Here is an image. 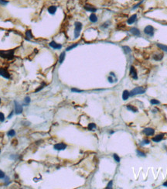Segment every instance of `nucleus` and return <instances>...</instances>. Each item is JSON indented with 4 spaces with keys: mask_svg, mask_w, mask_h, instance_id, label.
Returning <instances> with one entry per match:
<instances>
[{
    "mask_svg": "<svg viewBox=\"0 0 167 189\" xmlns=\"http://www.w3.org/2000/svg\"><path fill=\"white\" fill-rule=\"evenodd\" d=\"M122 49L124 50L125 54H129V53L131 52V48L128 46H122Z\"/></svg>",
    "mask_w": 167,
    "mask_h": 189,
    "instance_id": "5701e85b",
    "label": "nucleus"
},
{
    "mask_svg": "<svg viewBox=\"0 0 167 189\" xmlns=\"http://www.w3.org/2000/svg\"><path fill=\"white\" fill-rule=\"evenodd\" d=\"M126 107H127V109H128V110L132 111V112H138L137 108H135V106H133V105H128L126 106Z\"/></svg>",
    "mask_w": 167,
    "mask_h": 189,
    "instance_id": "6ab92c4d",
    "label": "nucleus"
},
{
    "mask_svg": "<svg viewBox=\"0 0 167 189\" xmlns=\"http://www.w3.org/2000/svg\"><path fill=\"white\" fill-rule=\"evenodd\" d=\"M0 103H1V98H0Z\"/></svg>",
    "mask_w": 167,
    "mask_h": 189,
    "instance_id": "c03bdc74",
    "label": "nucleus"
},
{
    "mask_svg": "<svg viewBox=\"0 0 167 189\" xmlns=\"http://www.w3.org/2000/svg\"><path fill=\"white\" fill-rule=\"evenodd\" d=\"M53 148L57 150H64L67 148V145L65 143H57L53 146Z\"/></svg>",
    "mask_w": 167,
    "mask_h": 189,
    "instance_id": "6e6552de",
    "label": "nucleus"
},
{
    "mask_svg": "<svg viewBox=\"0 0 167 189\" xmlns=\"http://www.w3.org/2000/svg\"><path fill=\"white\" fill-rule=\"evenodd\" d=\"M7 135L9 137H12L15 135V132L14 129H10V130L7 133Z\"/></svg>",
    "mask_w": 167,
    "mask_h": 189,
    "instance_id": "b1692460",
    "label": "nucleus"
},
{
    "mask_svg": "<svg viewBox=\"0 0 167 189\" xmlns=\"http://www.w3.org/2000/svg\"><path fill=\"white\" fill-rule=\"evenodd\" d=\"M4 181L5 183H6V185H9V177H7V176H6V177H4Z\"/></svg>",
    "mask_w": 167,
    "mask_h": 189,
    "instance_id": "c9c22d12",
    "label": "nucleus"
},
{
    "mask_svg": "<svg viewBox=\"0 0 167 189\" xmlns=\"http://www.w3.org/2000/svg\"><path fill=\"white\" fill-rule=\"evenodd\" d=\"M0 153H1V150H0Z\"/></svg>",
    "mask_w": 167,
    "mask_h": 189,
    "instance_id": "a18cd8bd",
    "label": "nucleus"
},
{
    "mask_svg": "<svg viewBox=\"0 0 167 189\" xmlns=\"http://www.w3.org/2000/svg\"><path fill=\"white\" fill-rule=\"evenodd\" d=\"M65 55H66L65 52H62L61 54V55H60V58H59V63L60 64H62L63 62H64V59H65Z\"/></svg>",
    "mask_w": 167,
    "mask_h": 189,
    "instance_id": "aec40b11",
    "label": "nucleus"
},
{
    "mask_svg": "<svg viewBox=\"0 0 167 189\" xmlns=\"http://www.w3.org/2000/svg\"><path fill=\"white\" fill-rule=\"evenodd\" d=\"M142 143H141V145H145V144H149V140H148V139H145V140H143L142 142Z\"/></svg>",
    "mask_w": 167,
    "mask_h": 189,
    "instance_id": "58836bf2",
    "label": "nucleus"
},
{
    "mask_svg": "<svg viewBox=\"0 0 167 189\" xmlns=\"http://www.w3.org/2000/svg\"><path fill=\"white\" fill-rule=\"evenodd\" d=\"M163 136H164L163 134H159V135H157V136L152 137V139L153 142H156V143H159V142H160L162 139H163Z\"/></svg>",
    "mask_w": 167,
    "mask_h": 189,
    "instance_id": "ddd939ff",
    "label": "nucleus"
},
{
    "mask_svg": "<svg viewBox=\"0 0 167 189\" xmlns=\"http://www.w3.org/2000/svg\"><path fill=\"white\" fill-rule=\"evenodd\" d=\"M14 104H15V114H16V115H20L23 111V105H20L19 102H16V101H14Z\"/></svg>",
    "mask_w": 167,
    "mask_h": 189,
    "instance_id": "39448f33",
    "label": "nucleus"
},
{
    "mask_svg": "<svg viewBox=\"0 0 167 189\" xmlns=\"http://www.w3.org/2000/svg\"><path fill=\"white\" fill-rule=\"evenodd\" d=\"M146 89L143 87H136L130 92V96H135L136 95H142L145 92Z\"/></svg>",
    "mask_w": 167,
    "mask_h": 189,
    "instance_id": "f03ea898",
    "label": "nucleus"
},
{
    "mask_svg": "<svg viewBox=\"0 0 167 189\" xmlns=\"http://www.w3.org/2000/svg\"><path fill=\"white\" fill-rule=\"evenodd\" d=\"M33 34H32V32H31L30 30H28L26 31V39L28 40H31V39H33Z\"/></svg>",
    "mask_w": 167,
    "mask_h": 189,
    "instance_id": "a211bd4d",
    "label": "nucleus"
},
{
    "mask_svg": "<svg viewBox=\"0 0 167 189\" xmlns=\"http://www.w3.org/2000/svg\"><path fill=\"white\" fill-rule=\"evenodd\" d=\"M30 98L29 97V96H27V97L25 98L24 102H23V105L28 106L29 105H30Z\"/></svg>",
    "mask_w": 167,
    "mask_h": 189,
    "instance_id": "412c9836",
    "label": "nucleus"
},
{
    "mask_svg": "<svg viewBox=\"0 0 167 189\" xmlns=\"http://www.w3.org/2000/svg\"><path fill=\"white\" fill-rule=\"evenodd\" d=\"M129 96H130V92L129 91H127V90H125L123 93H122V99L125 101L127 100L128 98H129Z\"/></svg>",
    "mask_w": 167,
    "mask_h": 189,
    "instance_id": "f3484780",
    "label": "nucleus"
},
{
    "mask_svg": "<svg viewBox=\"0 0 167 189\" xmlns=\"http://www.w3.org/2000/svg\"><path fill=\"white\" fill-rule=\"evenodd\" d=\"M142 133L145 134L146 136H153L154 133H155V130L152 128H145L142 131Z\"/></svg>",
    "mask_w": 167,
    "mask_h": 189,
    "instance_id": "9d476101",
    "label": "nucleus"
},
{
    "mask_svg": "<svg viewBox=\"0 0 167 189\" xmlns=\"http://www.w3.org/2000/svg\"><path fill=\"white\" fill-rule=\"evenodd\" d=\"M49 46L53 49H54V50H60V49L62 48V45L60 44V43H57L55 41H51L49 43Z\"/></svg>",
    "mask_w": 167,
    "mask_h": 189,
    "instance_id": "1a4fd4ad",
    "label": "nucleus"
},
{
    "mask_svg": "<svg viewBox=\"0 0 167 189\" xmlns=\"http://www.w3.org/2000/svg\"><path fill=\"white\" fill-rule=\"evenodd\" d=\"M77 45H78L77 43H74V44H73V45H70V46H68V47H67L66 51H69L70 50H72V49H74V48L76 47V46H77Z\"/></svg>",
    "mask_w": 167,
    "mask_h": 189,
    "instance_id": "bb28decb",
    "label": "nucleus"
},
{
    "mask_svg": "<svg viewBox=\"0 0 167 189\" xmlns=\"http://www.w3.org/2000/svg\"><path fill=\"white\" fill-rule=\"evenodd\" d=\"M154 32H155V30H154L153 27H152V26H150V25H148V26H147V27H145V29H144L145 34L149 36V37H153Z\"/></svg>",
    "mask_w": 167,
    "mask_h": 189,
    "instance_id": "20e7f679",
    "label": "nucleus"
},
{
    "mask_svg": "<svg viewBox=\"0 0 167 189\" xmlns=\"http://www.w3.org/2000/svg\"><path fill=\"white\" fill-rule=\"evenodd\" d=\"M88 129H90V130H92L94 129H96V124L95 123H90L88 124Z\"/></svg>",
    "mask_w": 167,
    "mask_h": 189,
    "instance_id": "a878e982",
    "label": "nucleus"
},
{
    "mask_svg": "<svg viewBox=\"0 0 167 189\" xmlns=\"http://www.w3.org/2000/svg\"><path fill=\"white\" fill-rule=\"evenodd\" d=\"M5 177H6V174H5V173L2 171V170H0V179H3Z\"/></svg>",
    "mask_w": 167,
    "mask_h": 189,
    "instance_id": "f704fd0d",
    "label": "nucleus"
},
{
    "mask_svg": "<svg viewBox=\"0 0 167 189\" xmlns=\"http://www.w3.org/2000/svg\"><path fill=\"white\" fill-rule=\"evenodd\" d=\"M136 152H137V154H139V156H140V157H145V154H144V153L141 152L140 150H136Z\"/></svg>",
    "mask_w": 167,
    "mask_h": 189,
    "instance_id": "4c0bfd02",
    "label": "nucleus"
},
{
    "mask_svg": "<svg viewBox=\"0 0 167 189\" xmlns=\"http://www.w3.org/2000/svg\"><path fill=\"white\" fill-rule=\"evenodd\" d=\"M108 81L110 82V83H113V82H114V80H113V78H112V77H111V76L108 77Z\"/></svg>",
    "mask_w": 167,
    "mask_h": 189,
    "instance_id": "ea45409f",
    "label": "nucleus"
},
{
    "mask_svg": "<svg viewBox=\"0 0 167 189\" xmlns=\"http://www.w3.org/2000/svg\"><path fill=\"white\" fill-rule=\"evenodd\" d=\"M43 85H42V86H40V89H36V92H39V91H40V89H43Z\"/></svg>",
    "mask_w": 167,
    "mask_h": 189,
    "instance_id": "79ce46f5",
    "label": "nucleus"
},
{
    "mask_svg": "<svg viewBox=\"0 0 167 189\" xmlns=\"http://www.w3.org/2000/svg\"><path fill=\"white\" fill-rule=\"evenodd\" d=\"M0 57L7 60H12L14 58V50L0 51Z\"/></svg>",
    "mask_w": 167,
    "mask_h": 189,
    "instance_id": "f257e3e1",
    "label": "nucleus"
},
{
    "mask_svg": "<svg viewBox=\"0 0 167 189\" xmlns=\"http://www.w3.org/2000/svg\"><path fill=\"white\" fill-rule=\"evenodd\" d=\"M163 186H164V187H167V181H166V182L163 183Z\"/></svg>",
    "mask_w": 167,
    "mask_h": 189,
    "instance_id": "37998d69",
    "label": "nucleus"
},
{
    "mask_svg": "<svg viewBox=\"0 0 167 189\" xmlns=\"http://www.w3.org/2000/svg\"><path fill=\"white\" fill-rule=\"evenodd\" d=\"M130 33H131L132 34H133L134 36H135V37H140V36H141L140 30L136 27L131 28V30H130Z\"/></svg>",
    "mask_w": 167,
    "mask_h": 189,
    "instance_id": "9b49d317",
    "label": "nucleus"
},
{
    "mask_svg": "<svg viewBox=\"0 0 167 189\" xmlns=\"http://www.w3.org/2000/svg\"><path fill=\"white\" fill-rule=\"evenodd\" d=\"M8 3H9V2L6 1V0H0V5H1V6H6Z\"/></svg>",
    "mask_w": 167,
    "mask_h": 189,
    "instance_id": "c756f323",
    "label": "nucleus"
},
{
    "mask_svg": "<svg viewBox=\"0 0 167 189\" xmlns=\"http://www.w3.org/2000/svg\"><path fill=\"white\" fill-rule=\"evenodd\" d=\"M130 76H131L133 79L137 80L138 79V74H137V71L135 68L133 66L130 67Z\"/></svg>",
    "mask_w": 167,
    "mask_h": 189,
    "instance_id": "0eeeda50",
    "label": "nucleus"
},
{
    "mask_svg": "<svg viewBox=\"0 0 167 189\" xmlns=\"http://www.w3.org/2000/svg\"><path fill=\"white\" fill-rule=\"evenodd\" d=\"M57 7L55 6H50L49 8H48V12L49 14L51 15H54L55 14V12H57Z\"/></svg>",
    "mask_w": 167,
    "mask_h": 189,
    "instance_id": "dca6fc26",
    "label": "nucleus"
},
{
    "mask_svg": "<svg viewBox=\"0 0 167 189\" xmlns=\"http://www.w3.org/2000/svg\"><path fill=\"white\" fill-rule=\"evenodd\" d=\"M89 19H90V21L91 23H97L98 22V16L96 15V14L95 13V12H92L91 15H90V16H89Z\"/></svg>",
    "mask_w": 167,
    "mask_h": 189,
    "instance_id": "4468645a",
    "label": "nucleus"
},
{
    "mask_svg": "<svg viewBox=\"0 0 167 189\" xmlns=\"http://www.w3.org/2000/svg\"><path fill=\"white\" fill-rule=\"evenodd\" d=\"M84 9L87 10L88 12H95L97 11V9L95 8L94 6H89V5H86L84 6Z\"/></svg>",
    "mask_w": 167,
    "mask_h": 189,
    "instance_id": "2eb2a0df",
    "label": "nucleus"
},
{
    "mask_svg": "<svg viewBox=\"0 0 167 189\" xmlns=\"http://www.w3.org/2000/svg\"><path fill=\"white\" fill-rule=\"evenodd\" d=\"M112 185H113V181H110L108 182V185H107L106 188H107V189H108V188H112Z\"/></svg>",
    "mask_w": 167,
    "mask_h": 189,
    "instance_id": "2f4dec72",
    "label": "nucleus"
},
{
    "mask_svg": "<svg viewBox=\"0 0 167 189\" xmlns=\"http://www.w3.org/2000/svg\"><path fill=\"white\" fill-rule=\"evenodd\" d=\"M13 113H14V112H13V111H12V112H11V113H10L9 115V116H8V119H11L12 116H13Z\"/></svg>",
    "mask_w": 167,
    "mask_h": 189,
    "instance_id": "a19ab883",
    "label": "nucleus"
},
{
    "mask_svg": "<svg viewBox=\"0 0 167 189\" xmlns=\"http://www.w3.org/2000/svg\"><path fill=\"white\" fill-rule=\"evenodd\" d=\"M71 92H77V93H80V92H83L84 91H83V90L77 89H71Z\"/></svg>",
    "mask_w": 167,
    "mask_h": 189,
    "instance_id": "72a5a7b5",
    "label": "nucleus"
},
{
    "mask_svg": "<svg viewBox=\"0 0 167 189\" xmlns=\"http://www.w3.org/2000/svg\"><path fill=\"white\" fill-rule=\"evenodd\" d=\"M0 76L3 77L4 78L9 79L10 78V74L8 72V71L5 68H0Z\"/></svg>",
    "mask_w": 167,
    "mask_h": 189,
    "instance_id": "423d86ee",
    "label": "nucleus"
},
{
    "mask_svg": "<svg viewBox=\"0 0 167 189\" xmlns=\"http://www.w3.org/2000/svg\"><path fill=\"white\" fill-rule=\"evenodd\" d=\"M137 19V15L136 14H134V15H132L131 17H129V19H128V24H129V25H132L135 22V20H136Z\"/></svg>",
    "mask_w": 167,
    "mask_h": 189,
    "instance_id": "f8f14e48",
    "label": "nucleus"
},
{
    "mask_svg": "<svg viewBox=\"0 0 167 189\" xmlns=\"http://www.w3.org/2000/svg\"><path fill=\"white\" fill-rule=\"evenodd\" d=\"M163 54H159V55H155L153 57L154 60H156V61H160V60L163 59Z\"/></svg>",
    "mask_w": 167,
    "mask_h": 189,
    "instance_id": "393cba45",
    "label": "nucleus"
},
{
    "mask_svg": "<svg viewBox=\"0 0 167 189\" xmlns=\"http://www.w3.org/2000/svg\"><path fill=\"white\" fill-rule=\"evenodd\" d=\"M75 29H74V38L79 37L80 34V31L82 30V23L80 22H75L74 23Z\"/></svg>",
    "mask_w": 167,
    "mask_h": 189,
    "instance_id": "7ed1b4c3",
    "label": "nucleus"
},
{
    "mask_svg": "<svg viewBox=\"0 0 167 189\" xmlns=\"http://www.w3.org/2000/svg\"><path fill=\"white\" fill-rule=\"evenodd\" d=\"M5 120V116L2 112H0V122H4Z\"/></svg>",
    "mask_w": 167,
    "mask_h": 189,
    "instance_id": "473e14b6",
    "label": "nucleus"
},
{
    "mask_svg": "<svg viewBox=\"0 0 167 189\" xmlns=\"http://www.w3.org/2000/svg\"><path fill=\"white\" fill-rule=\"evenodd\" d=\"M157 46H158V47H159L161 49V50H163V51H165V52H167V46L161 44V43H157Z\"/></svg>",
    "mask_w": 167,
    "mask_h": 189,
    "instance_id": "4be33fe9",
    "label": "nucleus"
},
{
    "mask_svg": "<svg viewBox=\"0 0 167 189\" xmlns=\"http://www.w3.org/2000/svg\"><path fill=\"white\" fill-rule=\"evenodd\" d=\"M113 157H114V160H115L117 163H119L120 162V157H118V155H117L116 154H113Z\"/></svg>",
    "mask_w": 167,
    "mask_h": 189,
    "instance_id": "c85d7f7f",
    "label": "nucleus"
},
{
    "mask_svg": "<svg viewBox=\"0 0 167 189\" xmlns=\"http://www.w3.org/2000/svg\"><path fill=\"white\" fill-rule=\"evenodd\" d=\"M143 1H144V0H142V1H141L140 2H139V3H138L137 5H135V6L132 7V9H136V8H138V7H139V6H140V5L142 3V2H143Z\"/></svg>",
    "mask_w": 167,
    "mask_h": 189,
    "instance_id": "e433bc0d",
    "label": "nucleus"
},
{
    "mask_svg": "<svg viewBox=\"0 0 167 189\" xmlns=\"http://www.w3.org/2000/svg\"><path fill=\"white\" fill-rule=\"evenodd\" d=\"M109 24H110V22H106V23H104L102 24V26H101V28H107V27H109Z\"/></svg>",
    "mask_w": 167,
    "mask_h": 189,
    "instance_id": "7c9ffc66",
    "label": "nucleus"
},
{
    "mask_svg": "<svg viewBox=\"0 0 167 189\" xmlns=\"http://www.w3.org/2000/svg\"><path fill=\"white\" fill-rule=\"evenodd\" d=\"M150 103L152 105H159V104H160V102L158 100H156V99H151Z\"/></svg>",
    "mask_w": 167,
    "mask_h": 189,
    "instance_id": "cd10ccee",
    "label": "nucleus"
}]
</instances>
